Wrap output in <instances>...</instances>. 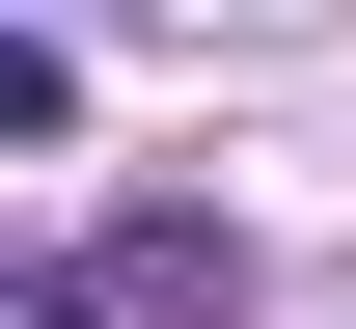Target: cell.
I'll return each instance as SVG.
<instances>
[{
    "mask_svg": "<svg viewBox=\"0 0 356 329\" xmlns=\"http://www.w3.org/2000/svg\"><path fill=\"white\" fill-rule=\"evenodd\" d=\"M28 28H83V0H28Z\"/></svg>",
    "mask_w": 356,
    "mask_h": 329,
    "instance_id": "cell-1",
    "label": "cell"
}]
</instances>
